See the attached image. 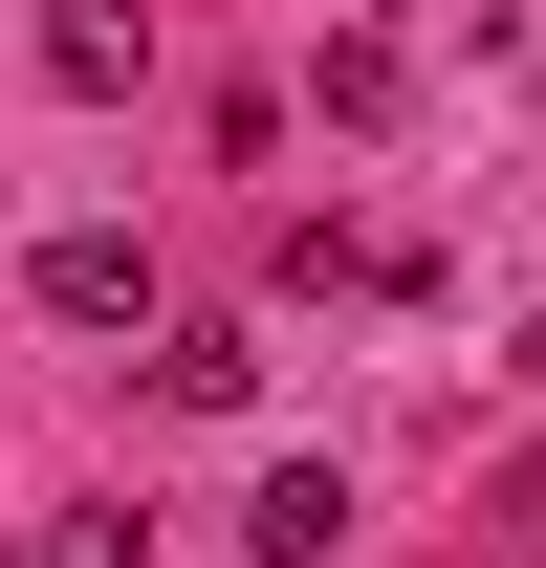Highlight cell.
<instances>
[{"instance_id":"cell-4","label":"cell","mask_w":546,"mask_h":568,"mask_svg":"<svg viewBox=\"0 0 546 568\" xmlns=\"http://www.w3.org/2000/svg\"><path fill=\"white\" fill-rule=\"evenodd\" d=\"M306 110H328V132H394V110H415V67H394V22H350L328 67H306Z\"/></svg>"},{"instance_id":"cell-1","label":"cell","mask_w":546,"mask_h":568,"mask_svg":"<svg viewBox=\"0 0 546 568\" xmlns=\"http://www.w3.org/2000/svg\"><path fill=\"white\" fill-rule=\"evenodd\" d=\"M22 306H44V328H153V241H132V219H44Z\"/></svg>"},{"instance_id":"cell-5","label":"cell","mask_w":546,"mask_h":568,"mask_svg":"<svg viewBox=\"0 0 546 568\" xmlns=\"http://www.w3.org/2000/svg\"><path fill=\"white\" fill-rule=\"evenodd\" d=\"M44 67H67V88H88V110H110V88H132V67H153V22H132V0H67V22H44Z\"/></svg>"},{"instance_id":"cell-3","label":"cell","mask_w":546,"mask_h":568,"mask_svg":"<svg viewBox=\"0 0 546 568\" xmlns=\"http://www.w3.org/2000/svg\"><path fill=\"white\" fill-rule=\"evenodd\" d=\"M241 547H263V568H328V547H350V481H328V459H284V481L241 503Z\"/></svg>"},{"instance_id":"cell-2","label":"cell","mask_w":546,"mask_h":568,"mask_svg":"<svg viewBox=\"0 0 546 568\" xmlns=\"http://www.w3.org/2000/svg\"><path fill=\"white\" fill-rule=\"evenodd\" d=\"M153 394H175V416H241V394H263V328H241V306H153Z\"/></svg>"},{"instance_id":"cell-6","label":"cell","mask_w":546,"mask_h":568,"mask_svg":"<svg viewBox=\"0 0 546 568\" xmlns=\"http://www.w3.org/2000/svg\"><path fill=\"white\" fill-rule=\"evenodd\" d=\"M22 568H132V503H88V525H44Z\"/></svg>"}]
</instances>
